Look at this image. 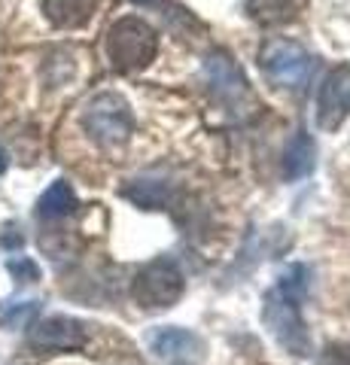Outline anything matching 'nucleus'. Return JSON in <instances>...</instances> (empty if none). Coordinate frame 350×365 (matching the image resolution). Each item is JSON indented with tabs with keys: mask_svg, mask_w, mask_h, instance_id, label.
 Returning <instances> with one entry per match:
<instances>
[{
	"mask_svg": "<svg viewBox=\"0 0 350 365\" xmlns=\"http://www.w3.org/2000/svg\"><path fill=\"white\" fill-rule=\"evenodd\" d=\"M76 207H80V201H76L73 186L67 180H55L37 201V216L40 220H64Z\"/></svg>",
	"mask_w": 350,
	"mask_h": 365,
	"instance_id": "obj_13",
	"label": "nucleus"
},
{
	"mask_svg": "<svg viewBox=\"0 0 350 365\" xmlns=\"http://www.w3.org/2000/svg\"><path fill=\"white\" fill-rule=\"evenodd\" d=\"M314 365H350V344H329Z\"/></svg>",
	"mask_w": 350,
	"mask_h": 365,
	"instance_id": "obj_17",
	"label": "nucleus"
},
{
	"mask_svg": "<svg viewBox=\"0 0 350 365\" xmlns=\"http://www.w3.org/2000/svg\"><path fill=\"white\" fill-rule=\"evenodd\" d=\"M83 128L98 146L119 150L134 134V113L131 104L116 91H101L83 110Z\"/></svg>",
	"mask_w": 350,
	"mask_h": 365,
	"instance_id": "obj_3",
	"label": "nucleus"
},
{
	"mask_svg": "<svg viewBox=\"0 0 350 365\" xmlns=\"http://www.w3.org/2000/svg\"><path fill=\"white\" fill-rule=\"evenodd\" d=\"M40 304L37 302H19V304H9L4 311V329H25L34 317H37Z\"/></svg>",
	"mask_w": 350,
	"mask_h": 365,
	"instance_id": "obj_15",
	"label": "nucleus"
},
{
	"mask_svg": "<svg viewBox=\"0 0 350 365\" xmlns=\"http://www.w3.org/2000/svg\"><path fill=\"white\" fill-rule=\"evenodd\" d=\"M125 198L134 201L138 207L159 210L165 204V198H168V186L159 180H134L131 186H125Z\"/></svg>",
	"mask_w": 350,
	"mask_h": 365,
	"instance_id": "obj_14",
	"label": "nucleus"
},
{
	"mask_svg": "<svg viewBox=\"0 0 350 365\" xmlns=\"http://www.w3.org/2000/svg\"><path fill=\"white\" fill-rule=\"evenodd\" d=\"M259 64H262V73L268 76V83L284 86V88H299L311 79L317 58L302 43L274 37L259 49Z\"/></svg>",
	"mask_w": 350,
	"mask_h": 365,
	"instance_id": "obj_5",
	"label": "nucleus"
},
{
	"mask_svg": "<svg viewBox=\"0 0 350 365\" xmlns=\"http://www.w3.org/2000/svg\"><path fill=\"white\" fill-rule=\"evenodd\" d=\"M88 341V332L80 319L73 317H46L40 323L31 326L28 332V344L34 350H58V353H71V350H83Z\"/></svg>",
	"mask_w": 350,
	"mask_h": 365,
	"instance_id": "obj_8",
	"label": "nucleus"
},
{
	"mask_svg": "<svg viewBox=\"0 0 350 365\" xmlns=\"http://www.w3.org/2000/svg\"><path fill=\"white\" fill-rule=\"evenodd\" d=\"M155 55H159V34L150 21L138 16L113 21V28L107 31V58L113 71L140 73L155 61Z\"/></svg>",
	"mask_w": 350,
	"mask_h": 365,
	"instance_id": "obj_2",
	"label": "nucleus"
},
{
	"mask_svg": "<svg viewBox=\"0 0 350 365\" xmlns=\"http://www.w3.org/2000/svg\"><path fill=\"white\" fill-rule=\"evenodd\" d=\"M134 4H155V0H134Z\"/></svg>",
	"mask_w": 350,
	"mask_h": 365,
	"instance_id": "obj_19",
	"label": "nucleus"
},
{
	"mask_svg": "<svg viewBox=\"0 0 350 365\" xmlns=\"http://www.w3.org/2000/svg\"><path fill=\"white\" fill-rule=\"evenodd\" d=\"M350 116V64H338L326 73L317 91V125L323 131H338Z\"/></svg>",
	"mask_w": 350,
	"mask_h": 365,
	"instance_id": "obj_6",
	"label": "nucleus"
},
{
	"mask_svg": "<svg viewBox=\"0 0 350 365\" xmlns=\"http://www.w3.org/2000/svg\"><path fill=\"white\" fill-rule=\"evenodd\" d=\"M205 79L210 91L217 95L220 101H225V104H235L238 107L241 101H250V83H247V76L241 73V67L235 64L225 52H213L207 55L205 61Z\"/></svg>",
	"mask_w": 350,
	"mask_h": 365,
	"instance_id": "obj_9",
	"label": "nucleus"
},
{
	"mask_svg": "<svg viewBox=\"0 0 350 365\" xmlns=\"http://www.w3.org/2000/svg\"><path fill=\"white\" fill-rule=\"evenodd\" d=\"M6 165H9V158H6V153H4V150H0V174L6 170Z\"/></svg>",
	"mask_w": 350,
	"mask_h": 365,
	"instance_id": "obj_18",
	"label": "nucleus"
},
{
	"mask_svg": "<svg viewBox=\"0 0 350 365\" xmlns=\"http://www.w3.org/2000/svg\"><path fill=\"white\" fill-rule=\"evenodd\" d=\"M186 292V277L174 259H153L134 274L131 280V299L143 311H165L177 304Z\"/></svg>",
	"mask_w": 350,
	"mask_h": 365,
	"instance_id": "obj_4",
	"label": "nucleus"
},
{
	"mask_svg": "<svg viewBox=\"0 0 350 365\" xmlns=\"http://www.w3.org/2000/svg\"><path fill=\"white\" fill-rule=\"evenodd\" d=\"M6 268H9V274H13L19 283H34V280H40V268L34 265L31 259H9Z\"/></svg>",
	"mask_w": 350,
	"mask_h": 365,
	"instance_id": "obj_16",
	"label": "nucleus"
},
{
	"mask_svg": "<svg viewBox=\"0 0 350 365\" xmlns=\"http://www.w3.org/2000/svg\"><path fill=\"white\" fill-rule=\"evenodd\" d=\"M311 271L304 265H292L280 274V280L265 292L262 319L274 341L292 356H308L311 353V332L302 317V299L308 292Z\"/></svg>",
	"mask_w": 350,
	"mask_h": 365,
	"instance_id": "obj_1",
	"label": "nucleus"
},
{
	"mask_svg": "<svg viewBox=\"0 0 350 365\" xmlns=\"http://www.w3.org/2000/svg\"><path fill=\"white\" fill-rule=\"evenodd\" d=\"M95 6H98V0H43V16L55 28L76 31L88 25V19L95 16Z\"/></svg>",
	"mask_w": 350,
	"mask_h": 365,
	"instance_id": "obj_11",
	"label": "nucleus"
},
{
	"mask_svg": "<svg viewBox=\"0 0 350 365\" xmlns=\"http://www.w3.org/2000/svg\"><path fill=\"white\" fill-rule=\"evenodd\" d=\"M308 0H247V16L262 28H284L299 21Z\"/></svg>",
	"mask_w": 350,
	"mask_h": 365,
	"instance_id": "obj_10",
	"label": "nucleus"
},
{
	"mask_svg": "<svg viewBox=\"0 0 350 365\" xmlns=\"http://www.w3.org/2000/svg\"><path fill=\"white\" fill-rule=\"evenodd\" d=\"M150 350L159 356L165 365H205V341L195 332L180 326H162L150 332Z\"/></svg>",
	"mask_w": 350,
	"mask_h": 365,
	"instance_id": "obj_7",
	"label": "nucleus"
},
{
	"mask_svg": "<svg viewBox=\"0 0 350 365\" xmlns=\"http://www.w3.org/2000/svg\"><path fill=\"white\" fill-rule=\"evenodd\" d=\"M314 165H317V143H314V137L308 131H299L284 150V162H280L284 177L287 180H302V177L311 174Z\"/></svg>",
	"mask_w": 350,
	"mask_h": 365,
	"instance_id": "obj_12",
	"label": "nucleus"
}]
</instances>
